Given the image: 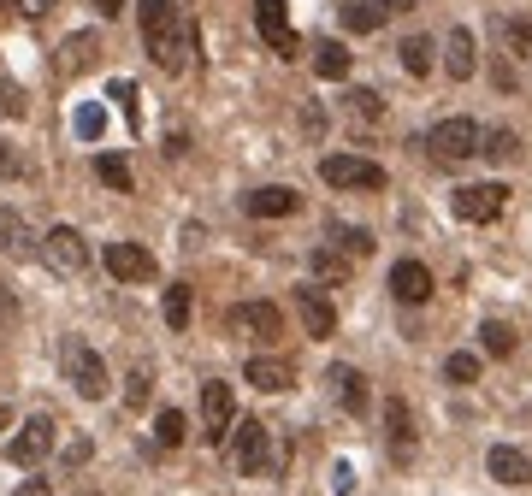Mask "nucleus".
Masks as SVG:
<instances>
[{
  "instance_id": "1",
  "label": "nucleus",
  "mask_w": 532,
  "mask_h": 496,
  "mask_svg": "<svg viewBox=\"0 0 532 496\" xmlns=\"http://www.w3.org/2000/svg\"><path fill=\"white\" fill-rule=\"evenodd\" d=\"M142 42L148 60L160 71H184L190 65V18L178 0H142Z\"/></svg>"
},
{
  "instance_id": "2",
  "label": "nucleus",
  "mask_w": 532,
  "mask_h": 496,
  "mask_svg": "<svg viewBox=\"0 0 532 496\" xmlns=\"http://www.w3.org/2000/svg\"><path fill=\"white\" fill-rule=\"evenodd\" d=\"M479 142H485V130L473 119H438L432 136H426V154H432L438 166H462V160L479 154Z\"/></svg>"
},
{
  "instance_id": "3",
  "label": "nucleus",
  "mask_w": 532,
  "mask_h": 496,
  "mask_svg": "<svg viewBox=\"0 0 532 496\" xmlns=\"http://www.w3.org/2000/svg\"><path fill=\"white\" fill-rule=\"evenodd\" d=\"M503 207H509V184H462L450 195V213L467 225H491V219H503Z\"/></svg>"
},
{
  "instance_id": "4",
  "label": "nucleus",
  "mask_w": 532,
  "mask_h": 496,
  "mask_svg": "<svg viewBox=\"0 0 532 496\" xmlns=\"http://www.w3.org/2000/svg\"><path fill=\"white\" fill-rule=\"evenodd\" d=\"M66 384L83 402H101V396H107V361H101L89 343H66Z\"/></svg>"
},
{
  "instance_id": "5",
  "label": "nucleus",
  "mask_w": 532,
  "mask_h": 496,
  "mask_svg": "<svg viewBox=\"0 0 532 496\" xmlns=\"http://www.w3.org/2000/svg\"><path fill=\"white\" fill-rule=\"evenodd\" d=\"M320 178L332 189H385V166L379 160H361V154H326L320 160Z\"/></svg>"
},
{
  "instance_id": "6",
  "label": "nucleus",
  "mask_w": 532,
  "mask_h": 496,
  "mask_svg": "<svg viewBox=\"0 0 532 496\" xmlns=\"http://www.w3.org/2000/svg\"><path fill=\"white\" fill-rule=\"evenodd\" d=\"M201 426H207V443H225L237 432V396L225 378H207L201 384Z\"/></svg>"
},
{
  "instance_id": "7",
  "label": "nucleus",
  "mask_w": 532,
  "mask_h": 496,
  "mask_svg": "<svg viewBox=\"0 0 532 496\" xmlns=\"http://www.w3.org/2000/svg\"><path fill=\"white\" fill-rule=\"evenodd\" d=\"M42 260H48L60 278H77V272L89 266V243H83V231H71V225H54V231L42 237Z\"/></svg>"
},
{
  "instance_id": "8",
  "label": "nucleus",
  "mask_w": 532,
  "mask_h": 496,
  "mask_svg": "<svg viewBox=\"0 0 532 496\" xmlns=\"http://www.w3.org/2000/svg\"><path fill=\"white\" fill-rule=\"evenodd\" d=\"M48 449H54V420H48V414H36V420H24L18 437L6 443V461H12V467H42V461H48Z\"/></svg>"
},
{
  "instance_id": "9",
  "label": "nucleus",
  "mask_w": 532,
  "mask_h": 496,
  "mask_svg": "<svg viewBox=\"0 0 532 496\" xmlns=\"http://www.w3.org/2000/svg\"><path fill=\"white\" fill-rule=\"evenodd\" d=\"M255 30L266 36V48H272L278 60H296V54H302V42H296V30H290L284 0H255Z\"/></svg>"
},
{
  "instance_id": "10",
  "label": "nucleus",
  "mask_w": 532,
  "mask_h": 496,
  "mask_svg": "<svg viewBox=\"0 0 532 496\" xmlns=\"http://www.w3.org/2000/svg\"><path fill=\"white\" fill-rule=\"evenodd\" d=\"M101 260H107V272H113L119 284H154V278H160L154 254H148L142 243H107L101 248Z\"/></svg>"
},
{
  "instance_id": "11",
  "label": "nucleus",
  "mask_w": 532,
  "mask_h": 496,
  "mask_svg": "<svg viewBox=\"0 0 532 496\" xmlns=\"http://www.w3.org/2000/svg\"><path fill=\"white\" fill-rule=\"evenodd\" d=\"M237 467L249 479H261L272 467V426L266 420H237Z\"/></svg>"
},
{
  "instance_id": "12",
  "label": "nucleus",
  "mask_w": 532,
  "mask_h": 496,
  "mask_svg": "<svg viewBox=\"0 0 532 496\" xmlns=\"http://www.w3.org/2000/svg\"><path fill=\"white\" fill-rule=\"evenodd\" d=\"M231 331L255 337V343H272V337H284V313L272 308V302H237L231 308Z\"/></svg>"
},
{
  "instance_id": "13",
  "label": "nucleus",
  "mask_w": 532,
  "mask_h": 496,
  "mask_svg": "<svg viewBox=\"0 0 532 496\" xmlns=\"http://www.w3.org/2000/svg\"><path fill=\"white\" fill-rule=\"evenodd\" d=\"M391 296L408 302V308L432 302V272H426V260H397V266H391Z\"/></svg>"
},
{
  "instance_id": "14",
  "label": "nucleus",
  "mask_w": 532,
  "mask_h": 496,
  "mask_svg": "<svg viewBox=\"0 0 532 496\" xmlns=\"http://www.w3.org/2000/svg\"><path fill=\"white\" fill-rule=\"evenodd\" d=\"M243 213H255V219H290V213H302V195L284 189V184L249 189V195H243Z\"/></svg>"
},
{
  "instance_id": "15",
  "label": "nucleus",
  "mask_w": 532,
  "mask_h": 496,
  "mask_svg": "<svg viewBox=\"0 0 532 496\" xmlns=\"http://www.w3.org/2000/svg\"><path fill=\"white\" fill-rule=\"evenodd\" d=\"M243 378H249L255 390H266V396H278V390H290V384H296V367H290L284 355H249Z\"/></svg>"
},
{
  "instance_id": "16",
  "label": "nucleus",
  "mask_w": 532,
  "mask_h": 496,
  "mask_svg": "<svg viewBox=\"0 0 532 496\" xmlns=\"http://www.w3.org/2000/svg\"><path fill=\"white\" fill-rule=\"evenodd\" d=\"M485 467H491L497 485H532V455L515 449V443H497V449L485 455Z\"/></svg>"
},
{
  "instance_id": "17",
  "label": "nucleus",
  "mask_w": 532,
  "mask_h": 496,
  "mask_svg": "<svg viewBox=\"0 0 532 496\" xmlns=\"http://www.w3.org/2000/svg\"><path fill=\"white\" fill-rule=\"evenodd\" d=\"M444 65H450V77H456V83H467V77L479 71V48H473V30H462V24L450 30V42H444Z\"/></svg>"
},
{
  "instance_id": "18",
  "label": "nucleus",
  "mask_w": 532,
  "mask_h": 496,
  "mask_svg": "<svg viewBox=\"0 0 532 496\" xmlns=\"http://www.w3.org/2000/svg\"><path fill=\"white\" fill-rule=\"evenodd\" d=\"M296 308H302L308 337H332V331H337V308L320 296V290H296Z\"/></svg>"
},
{
  "instance_id": "19",
  "label": "nucleus",
  "mask_w": 532,
  "mask_h": 496,
  "mask_svg": "<svg viewBox=\"0 0 532 496\" xmlns=\"http://www.w3.org/2000/svg\"><path fill=\"white\" fill-rule=\"evenodd\" d=\"M385 443H391V455H414V420H408V402L402 396H391L385 402Z\"/></svg>"
},
{
  "instance_id": "20",
  "label": "nucleus",
  "mask_w": 532,
  "mask_h": 496,
  "mask_svg": "<svg viewBox=\"0 0 532 496\" xmlns=\"http://www.w3.org/2000/svg\"><path fill=\"white\" fill-rule=\"evenodd\" d=\"M332 390H337V402H343V414H367V402H373L367 378L355 367H332Z\"/></svg>"
},
{
  "instance_id": "21",
  "label": "nucleus",
  "mask_w": 532,
  "mask_h": 496,
  "mask_svg": "<svg viewBox=\"0 0 532 496\" xmlns=\"http://www.w3.org/2000/svg\"><path fill=\"white\" fill-rule=\"evenodd\" d=\"M385 18H391L385 0H343V30H355V36H373Z\"/></svg>"
},
{
  "instance_id": "22",
  "label": "nucleus",
  "mask_w": 532,
  "mask_h": 496,
  "mask_svg": "<svg viewBox=\"0 0 532 496\" xmlns=\"http://www.w3.org/2000/svg\"><path fill=\"white\" fill-rule=\"evenodd\" d=\"M432 54H438L432 36H402V48H397V60H402L408 77H426V71H432Z\"/></svg>"
},
{
  "instance_id": "23",
  "label": "nucleus",
  "mask_w": 532,
  "mask_h": 496,
  "mask_svg": "<svg viewBox=\"0 0 532 496\" xmlns=\"http://www.w3.org/2000/svg\"><path fill=\"white\" fill-rule=\"evenodd\" d=\"M497 36H503L509 60H532V18H497Z\"/></svg>"
},
{
  "instance_id": "24",
  "label": "nucleus",
  "mask_w": 532,
  "mask_h": 496,
  "mask_svg": "<svg viewBox=\"0 0 532 496\" xmlns=\"http://www.w3.org/2000/svg\"><path fill=\"white\" fill-rule=\"evenodd\" d=\"M95 54H101L95 30H77V36H66V48H60V65L66 71H83V65H95Z\"/></svg>"
},
{
  "instance_id": "25",
  "label": "nucleus",
  "mask_w": 532,
  "mask_h": 496,
  "mask_svg": "<svg viewBox=\"0 0 532 496\" xmlns=\"http://www.w3.org/2000/svg\"><path fill=\"white\" fill-rule=\"evenodd\" d=\"M479 154H485L491 166H503V160H521V136L497 124V130H485V142H479Z\"/></svg>"
},
{
  "instance_id": "26",
  "label": "nucleus",
  "mask_w": 532,
  "mask_h": 496,
  "mask_svg": "<svg viewBox=\"0 0 532 496\" xmlns=\"http://www.w3.org/2000/svg\"><path fill=\"white\" fill-rule=\"evenodd\" d=\"M479 349H485V355H497V361H509V355H515V325L485 319V325H479Z\"/></svg>"
},
{
  "instance_id": "27",
  "label": "nucleus",
  "mask_w": 532,
  "mask_h": 496,
  "mask_svg": "<svg viewBox=\"0 0 532 496\" xmlns=\"http://www.w3.org/2000/svg\"><path fill=\"white\" fill-rule=\"evenodd\" d=\"M160 313H166V325H172V331H190V313H196L190 284H172V290H166V302H160Z\"/></svg>"
},
{
  "instance_id": "28",
  "label": "nucleus",
  "mask_w": 532,
  "mask_h": 496,
  "mask_svg": "<svg viewBox=\"0 0 532 496\" xmlns=\"http://www.w3.org/2000/svg\"><path fill=\"white\" fill-rule=\"evenodd\" d=\"M314 71H320V77H349V48H343V42H332V36H326V42H314Z\"/></svg>"
},
{
  "instance_id": "29",
  "label": "nucleus",
  "mask_w": 532,
  "mask_h": 496,
  "mask_svg": "<svg viewBox=\"0 0 532 496\" xmlns=\"http://www.w3.org/2000/svg\"><path fill=\"white\" fill-rule=\"evenodd\" d=\"M332 243H337V254H343V260H367V254H373V231H355V225H332Z\"/></svg>"
},
{
  "instance_id": "30",
  "label": "nucleus",
  "mask_w": 532,
  "mask_h": 496,
  "mask_svg": "<svg viewBox=\"0 0 532 496\" xmlns=\"http://www.w3.org/2000/svg\"><path fill=\"white\" fill-rule=\"evenodd\" d=\"M184 437H190V420H184L178 408H160V414H154V443H160V449H178Z\"/></svg>"
},
{
  "instance_id": "31",
  "label": "nucleus",
  "mask_w": 532,
  "mask_h": 496,
  "mask_svg": "<svg viewBox=\"0 0 532 496\" xmlns=\"http://www.w3.org/2000/svg\"><path fill=\"white\" fill-rule=\"evenodd\" d=\"M95 178H101V184L107 189H119V195H131V166H125V160H119V154H101V160H95Z\"/></svg>"
},
{
  "instance_id": "32",
  "label": "nucleus",
  "mask_w": 532,
  "mask_h": 496,
  "mask_svg": "<svg viewBox=\"0 0 532 496\" xmlns=\"http://www.w3.org/2000/svg\"><path fill=\"white\" fill-rule=\"evenodd\" d=\"M0 231H6V248H12V254H36V237H30V225H24V219H18V213H0Z\"/></svg>"
},
{
  "instance_id": "33",
  "label": "nucleus",
  "mask_w": 532,
  "mask_h": 496,
  "mask_svg": "<svg viewBox=\"0 0 532 496\" xmlns=\"http://www.w3.org/2000/svg\"><path fill=\"white\" fill-rule=\"evenodd\" d=\"M314 278H332V284H343V278H349V260H343V254H332V248H314Z\"/></svg>"
},
{
  "instance_id": "34",
  "label": "nucleus",
  "mask_w": 532,
  "mask_h": 496,
  "mask_svg": "<svg viewBox=\"0 0 532 496\" xmlns=\"http://www.w3.org/2000/svg\"><path fill=\"white\" fill-rule=\"evenodd\" d=\"M349 113H355V119H385L379 89H355V95H349Z\"/></svg>"
},
{
  "instance_id": "35",
  "label": "nucleus",
  "mask_w": 532,
  "mask_h": 496,
  "mask_svg": "<svg viewBox=\"0 0 532 496\" xmlns=\"http://www.w3.org/2000/svg\"><path fill=\"white\" fill-rule=\"evenodd\" d=\"M444 378H450V384H473V378H479V355H450V361H444Z\"/></svg>"
},
{
  "instance_id": "36",
  "label": "nucleus",
  "mask_w": 532,
  "mask_h": 496,
  "mask_svg": "<svg viewBox=\"0 0 532 496\" xmlns=\"http://www.w3.org/2000/svg\"><path fill=\"white\" fill-rule=\"evenodd\" d=\"M101 130H107V113L101 107H77V136L83 142H101Z\"/></svg>"
},
{
  "instance_id": "37",
  "label": "nucleus",
  "mask_w": 532,
  "mask_h": 496,
  "mask_svg": "<svg viewBox=\"0 0 532 496\" xmlns=\"http://www.w3.org/2000/svg\"><path fill=\"white\" fill-rule=\"evenodd\" d=\"M148 396H154V378H148V367H136L131 378H125V402H131V408H142Z\"/></svg>"
},
{
  "instance_id": "38",
  "label": "nucleus",
  "mask_w": 532,
  "mask_h": 496,
  "mask_svg": "<svg viewBox=\"0 0 532 496\" xmlns=\"http://www.w3.org/2000/svg\"><path fill=\"white\" fill-rule=\"evenodd\" d=\"M107 95H113V101H125V119H131V124H142V107H136V83L113 77V83H107Z\"/></svg>"
},
{
  "instance_id": "39",
  "label": "nucleus",
  "mask_w": 532,
  "mask_h": 496,
  "mask_svg": "<svg viewBox=\"0 0 532 496\" xmlns=\"http://www.w3.org/2000/svg\"><path fill=\"white\" fill-rule=\"evenodd\" d=\"M0 113L6 119H24V89L18 83H0Z\"/></svg>"
},
{
  "instance_id": "40",
  "label": "nucleus",
  "mask_w": 532,
  "mask_h": 496,
  "mask_svg": "<svg viewBox=\"0 0 532 496\" xmlns=\"http://www.w3.org/2000/svg\"><path fill=\"white\" fill-rule=\"evenodd\" d=\"M18 172H24V166H18V154H12V142H0V184H6V178H18Z\"/></svg>"
},
{
  "instance_id": "41",
  "label": "nucleus",
  "mask_w": 532,
  "mask_h": 496,
  "mask_svg": "<svg viewBox=\"0 0 532 496\" xmlns=\"http://www.w3.org/2000/svg\"><path fill=\"white\" fill-rule=\"evenodd\" d=\"M83 461H89V437H77V443L66 449V467H83Z\"/></svg>"
},
{
  "instance_id": "42",
  "label": "nucleus",
  "mask_w": 532,
  "mask_h": 496,
  "mask_svg": "<svg viewBox=\"0 0 532 496\" xmlns=\"http://www.w3.org/2000/svg\"><path fill=\"white\" fill-rule=\"evenodd\" d=\"M12 496H54V485H48V479H30V485H18Z\"/></svg>"
},
{
  "instance_id": "43",
  "label": "nucleus",
  "mask_w": 532,
  "mask_h": 496,
  "mask_svg": "<svg viewBox=\"0 0 532 496\" xmlns=\"http://www.w3.org/2000/svg\"><path fill=\"white\" fill-rule=\"evenodd\" d=\"M95 12H101V18H119V12H125V0H95Z\"/></svg>"
},
{
  "instance_id": "44",
  "label": "nucleus",
  "mask_w": 532,
  "mask_h": 496,
  "mask_svg": "<svg viewBox=\"0 0 532 496\" xmlns=\"http://www.w3.org/2000/svg\"><path fill=\"white\" fill-rule=\"evenodd\" d=\"M18 6H24V12H48L54 0H18Z\"/></svg>"
},
{
  "instance_id": "45",
  "label": "nucleus",
  "mask_w": 532,
  "mask_h": 496,
  "mask_svg": "<svg viewBox=\"0 0 532 496\" xmlns=\"http://www.w3.org/2000/svg\"><path fill=\"white\" fill-rule=\"evenodd\" d=\"M6 426H12V408H6V402H0V432H6Z\"/></svg>"
},
{
  "instance_id": "46",
  "label": "nucleus",
  "mask_w": 532,
  "mask_h": 496,
  "mask_svg": "<svg viewBox=\"0 0 532 496\" xmlns=\"http://www.w3.org/2000/svg\"><path fill=\"white\" fill-rule=\"evenodd\" d=\"M385 6H391V12H408V6H414V0H385Z\"/></svg>"
}]
</instances>
